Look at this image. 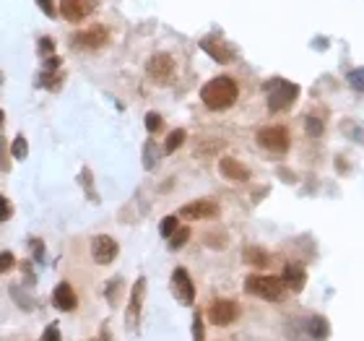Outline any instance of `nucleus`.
Here are the masks:
<instances>
[{
  "label": "nucleus",
  "instance_id": "f257e3e1",
  "mask_svg": "<svg viewBox=\"0 0 364 341\" xmlns=\"http://www.w3.org/2000/svg\"><path fill=\"white\" fill-rule=\"evenodd\" d=\"M239 96V86L229 76H216L201 89V99L208 110H229Z\"/></svg>",
  "mask_w": 364,
  "mask_h": 341
},
{
  "label": "nucleus",
  "instance_id": "f03ea898",
  "mask_svg": "<svg viewBox=\"0 0 364 341\" xmlns=\"http://www.w3.org/2000/svg\"><path fill=\"white\" fill-rule=\"evenodd\" d=\"M245 292L253 295V297H260L266 302H279L284 297V281L279 277H266V274H250L245 279Z\"/></svg>",
  "mask_w": 364,
  "mask_h": 341
},
{
  "label": "nucleus",
  "instance_id": "7ed1b4c3",
  "mask_svg": "<svg viewBox=\"0 0 364 341\" xmlns=\"http://www.w3.org/2000/svg\"><path fill=\"white\" fill-rule=\"evenodd\" d=\"M268 91V110L271 112H284L294 105V99L300 96V86L291 84V81H284V78H271L263 86Z\"/></svg>",
  "mask_w": 364,
  "mask_h": 341
},
{
  "label": "nucleus",
  "instance_id": "20e7f679",
  "mask_svg": "<svg viewBox=\"0 0 364 341\" xmlns=\"http://www.w3.org/2000/svg\"><path fill=\"white\" fill-rule=\"evenodd\" d=\"M146 73L154 84L167 86L174 81V73H177V65H174V58L170 53H154L146 63Z\"/></svg>",
  "mask_w": 364,
  "mask_h": 341
},
{
  "label": "nucleus",
  "instance_id": "39448f33",
  "mask_svg": "<svg viewBox=\"0 0 364 341\" xmlns=\"http://www.w3.org/2000/svg\"><path fill=\"white\" fill-rule=\"evenodd\" d=\"M257 143L263 146L266 151L271 154H286L289 151V130L284 128V125H266V128L257 130Z\"/></svg>",
  "mask_w": 364,
  "mask_h": 341
},
{
  "label": "nucleus",
  "instance_id": "423d86ee",
  "mask_svg": "<svg viewBox=\"0 0 364 341\" xmlns=\"http://www.w3.org/2000/svg\"><path fill=\"white\" fill-rule=\"evenodd\" d=\"M206 315H208V323L211 326H219V329H226V326H232L237 318H239V305H237L235 299H214L211 302V308L206 310Z\"/></svg>",
  "mask_w": 364,
  "mask_h": 341
},
{
  "label": "nucleus",
  "instance_id": "0eeeda50",
  "mask_svg": "<svg viewBox=\"0 0 364 341\" xmlns=\"http://www.w3.org/2000/svg\"><path fill=\"white\" fill-rule=\"evenodd\" d=\"M172 295L180 299L182 305H195V284L188 268H174L172 271Z\"/></svg>",
  "mask_w": 364,
  "mask_h": 341
},
{
  "label": "nucleus",
  "instance_id": "6e6552de",
  "mask_svg": "<svg viewBox=\"0 0 364 341\" xmlns=\"http://www.w3.org/2000/svg\"><path fill=\"white\" fill-rule=\"evenodd\" d=\"M120 253V245L115 237L109 235H97L91 240V258H94V263L99 266H109Z\"/></svg>",
  "mask_w": 364,
  "mask_h": 341
},
{
  "label": "nucleus",
  "instance_id": "1a4fd4ad",
  "mask_svg": "<svg viewBox=\"0 0 364 341\" xmlns=\"http://www.w3.org/2000/svg\"><path fill=\"white\" fill-rule=\"evenodd\" d=\"M107 42H109V29L102 26V24L86 29V32H78L73 37V47H78V50H99Z\"/></svg>",
  "mask_w": 364,
  "mask_h": 341
},
{
  "label": "nucleus",
  "instance_id": "9d476101",
  "mask_svg": "<svg viewBox=\"0 0 364 341\" xmlns=\"http://www.w3.org/2000/svg\"><path fill=\"white\" fill-rule=\"evenodd\" d=\"M143 299H146V279H136V284L130 289L128 310H125V323L128 329H136L140 320V310H143Z\"/></svg>",
  "mask_w": 364,
  "mask_h": 341
},
{
  "label": "nucleus",
  "instance_id": "9b49d317",
  "mask_svg": "<svg viewBox=\"0 0 364 341\" xmlns=\"http://www.w3.org/2000/svg\"><path fill=\"white\" fill-rule=\"evenodd\" d=\"M177 216H182V219H195V222L216 219V216H219V203L208 201V198H201V201H193V203H185Z\"/></svg>",
  "mask_w": 364,
  "mask_h": 341
},
{
  "label": "nucleus",
  "instance_id": "f8f14e48",
  "mask_svg": "<svg viewBox=\"0 0 364 341\" xmlns=\"http://www.w3.org/2000/svg\"><path fill=\"white\" fill-rule=\"evenodd\" d=\"M201 50L203 53H208V58H214L216 63H221V65H226V63H232L235 60V53H232V47L221 40V37H203L201 40Z\"/></svg>",
  "mask_w": 364,
  "mask_h": 341
},
{
  "label": "nucleus",
  "instance_id": "ddd939ff",
  "mask_svg": "<svg viewBox=\"0 0 364 341\" xmlns=\"http://www.w3.org/2000/svg\"><path fill=\"white\" fill-rule=\"evenodd\" d=\"M94 11V0H60V13L65 21L78 24Z\"/></svg>",
  "mask_w": 364,
  "mask_h": 341
},
{
  "label": "nucleus",
  "instance_id": "4468645a",
  "mask_svg": "<svg viewBox=\"0 0 364 341\" xmlns=\"http://www.w3.org/2000/svg\"><path fill=\"white\" fill-rule=\"evenodd\" d=\"M53 305L55 310H60V313H73V310L78 308V297H75L73 287H71L68 281H60V284L53 289Z\"/></svg>",
  "mask_w": 364,
  "mask_h": 341
},
{
  "label": "nucleus",
  "instance_id": "2eb2a0df",
  "mask_svg": "<svg viewBox=\"0 0 364 341\" xmlns=\"http://www.w3.org/2000/svg\"><path fill=\"white\" fill-rule=\"evenodd\" d=\"M219 172H221V177H226V180H232V182L250 180V170H247L239 159H235V157H221V161H219Z\"/></svg>",
  "mask_w": 364,
  "mask_h": 341
},
{
  "label": "nucleus",
  "instance_id": "dca6fc26",
  "mask_svg": "<svg viewBox=\"0 0 364 341\" xmlns=\"http://www.w3.org/2000/svg\"><path fill=\"white\" fill-rule=\"evenodd\" d=\"M281 281H284V287L291 289V292H302L304 284H307V271H304V266H300V263H286V266H284V274H281Z\"/></svg>",
  "mask_w": 364,
  "mask_h": 341
},
{
  "label": "nucleus",
  "instance_id": "f3484780",
  "mask_svg": "<svg viewBox=\"0 0 364 341\" xmlns=\"http://www.w3.org/2000/svg\"><path fill=\"white\" fill-rule=\"evenodd\" d=\"M242 261L253 268L271 266V256H268V250H263V247H257V245H247L245 250H242Z\"/></svg>",
  "mask_w": 364,
  "mask_h": 341
},
{
  "label": "nucleus",
  "instance_id": "a211bd4d",
  "mask_svg": "<svg viewBox=\"0 0 364 341\" xmlns=\"http://www.w3.org/2000/svg\"><path fill=\"white\" fill-rule=\"evenodd\" d=\"M8 292H11V299H13V302H16V305H19L21 310H26V313H32V310H37V305H34V297H32V295H26V289H21L19 284H13V287L8 289Z\"/></svg>",
  "mask_w": 364,
  "mask_h": 341
},
{
  "label": "nucleus",
  "instance_id": "6ab92c4d",
  "mask_svg": "<svg viewBox=\"0 0 364 341\" xmlns=\"http://www.w3.org/2000/svg\"><path fill=\"white\" fill-rule=\"evenodd\" d=\"M63 71H42V76H39V84L44 86V89H60V84H63Z\"/></svg>",
  "mask_w": 364,
  "mask_h": 341
},
{
  "label": "nucleus",
  "instance_id": "aec40b11",
  "mask_svg": "<svg viewBox=\"0 0 364 341\" xmlns=\"http://www.w3.org/2000/svg\"><path fill=\"white\" fill-rule=\"evenodd\" d=\"M26 157H29V141L24 139V136H16L11 143V159L24 161Z\"/></svg>",
  "mask_w": 364,
  "mask_h": 341
},
{
  "label": "nucleus",
  "instance_id": "412c9836",
  "mask_svg": "<svg viewBox=\"0 0 364 341\" xmlns=\"http://www.w3.org/2000/svg\"><path fill=\"white\" fill-rule=\"evenodd\" d=\"M185 136H188V133H185V130L182 128H177V130H172L170 136H167V143H164V151H167V154H174V151L180 149L182 143H185Z\"/></svg>",
  "mask_w": 364,
  "mask_h": 341
},
{
  "label": "nucleus",
  "instance_id": "4be33fe9",
  "mask_svg": "<svg viewBox=\"0 0 364 341\" xmlns=\"http://www.w3.org/2000/svg\"><path fill=\"white\" fill-rule=\"evenodd\" d=\"M177 229H180V216H164V219H161V224H159V235L161 237H167V240H170Z\"/></svg>",
  "mask_w": 364,
  "mask_h": 341
},
{
  "label": "nucleus",
  "instance_id": "5701e85b",
  "mask_svg": "<svg viewBox=\"0 0 364 341\" xmlns=\"http://www.w3.org/2000/svg\"><path fill=\"white\" fill-rule=\"evenodd\" d=\"M188 240H190V227H180V229L170 237V250H180V247H185L188 245Z\"/></svg>",
  "mask_w": 364,
  "mask_h": 341
},
{
  "label": "nucleus",
  "instance_id": "b1692460",
  "mask_svg": "<svg viewBox=\"0 0 364 341\" xmlns=\"http://www.w3.org/2000/svg\"><path fill=\"white\" fill-rule=\"evenodd\" d=\"M307 329H310L312 339H325V336L331 333V329H328V320L325 318H312Z\"/></svg>",
  "mask_w": 364,
  "mask_h": 341
},
{
  "label": "nucleus",
  "instance_id": "393cba45",
  "mask_svg": "<svg viewBox=\"0 0 364 341\" xmlns=\"http://www.w3.org/2000/svg\"><path fill=\"white\" fill-rule=\"evenodd\" d=\"M156 161H159V157H156V143H154V141H146V149H143V167H146V170H154Z\"/></svg>",
  "mask_w": 364,
  "mask_h": 341
},
{
  "label": "nucleus",
  "instance_id": "a878e982",
  "mask_svg": "<svg viewBox=\"0 0 364 341\" xmlns=\"http://www.w3.org/2000/svg\"><path fill=\"white\" fill-rule=\"evenodd\" d=\"M193 341H206V323L201 310H195L193 315Z\"/></svg>",
  "mask_w": 364,
  "mask_h": 341
},
{
  "label": "nucleus",
  "instance_id": "bb28decb",
  "mask_svg": "<svg viewBox=\"0 0 364 341\" xmlns=\"http://www.w3.org/2000/svg\"><path fill=\"white\" fill-rule=\"evenodd\" d=\"M8 170H11V149H8L6 139L0 136V172H8Z\"/></svg>",
  "mask_w": 364,
  "mask_h": 341
},
{
  "label": "nucleus",
  "instance_id": "cd10ccee",
  "mask_svg": "<svg viewBox=\"0 0 364 341\" xmlns=\"http://www.w3.org/2000/svg\"><path fill=\"white\" fill-rule=\"evenodd\" d=\"M120 284H122V279L115 277V279H109V284H107V302L109 305H118V295H120Z\"/></svg>",
  "mask_w": 364,
  "mask_h": 341
},
{
  "label": "nucleus",
  "instance_id": "c85d7f7f",
  "mask_svg": "<svg viewBox=\"0 0 364 341\" xmlns=\"http://www.w3.org/2000/svg\"><path fill=\"white\" fill-rule=\"evenodd\" d=\"M304 128H307V136H312V139H320L322 136V123L318 118H307L304 120Z\"/></svg>",
  "mask_w": 364,
  "mask_h": 341
},
{
  "label": "nucleus",
  "instance_id": "c756f323",
  "mask_svg": "<svg viewBox=\"0 0 364 341\" xmlns=\"http://www.w3.org/2000/svg\"><path fill=\"white\" fill-rule=\"evenodd\" d=\"M29 245H32L34 263H42V261H44V243L39 240V237H32V240H29Z\"/></svg>",
  "mask_w": 364,
  "mask_h": 341
},
{
  "label": "nucleus",
  "instance_id": "7c9ffc66",
  "mask_svg": "<svg viewBox=\"0 0 364 341\" xmlns=\"http://www.w3.org/2000/svg\"><path fill=\"white\" fill-rule=\"evenodd\" d=\"M13 266H16V256H13L11 250H3L0 253V274H8Z\"/></svg>",
  "mask_w": 364,
  "mask_h": 341
},
{
  "label": "nucleus",
  "instance_id": "2f4dec72",
  "mask_svg": "<svg viewBox=\"0 0 364 341\" xmlns=\"http://www.w3.org/2000/svg\"><path fill=\"white\" fill-rule=\"evenodd\" d=\"M161 125H164V120H161L159 112H149V115H146V130H149V133H159Z\"/></svg>",
  "mask_w": 364,
  "mask_h": 341
},
{
  "label": "nucleus",
  "instance_id": "473e14b6",
  "mask_svg": "<svg viewBox=\"0 0 364 341\" xmlns=\"http://www.w3.org/2000/svg\"><path fill=\"white\" fill-rule=\"evenodd\" d=\"M349 84L364 94V68H354L352 73H349Z\"/></svg>",
  "mask_w": 364,
  "mask_h": 341
},
{
  "label": "nucleus",
  "instance_id": "72a5a7b5",
  "mask_svg": "<svg viewBox=\"0 0 364 341\" xmlns=\"http://www.w3.org/2000/svg\"><path fill=\"white\" fill-rule=\"evenodd\" d=\"M13 216V206L6 195H0V222H8Z\"/></svg>",
  "mask_w": 364,
  "mask_h": 341
},
{
  "label": "nucleus",
  "instance_id": "f704fd0d",
  "mask_svg": "<svg viewBox=\"0 0 364 341\" xmlns=\"http://www.w3.org/2000/svg\"><path fill=\"white\" fill-rule=\"evenodd\" d=\"M81 185H84L86 191H89V195H91V201H99L97 193H94V182H91V172H89V170L81 172Z\"/></svg>",
  "mask_w": 364,
  "mask_h": 341
},
{
  "label": "nucleus",
  "instance_id": "c9c22d12",
  "mask_svg": "<svg viewBox=\"0 0 364 341\" xmlns=\"http://www.w3.org/2000/svg\"><path fill=\"white\" fill-rule=\"evenodd\" d=\"M37 6L42 8L47 19H57V11H55V3H53V0H37Z\"/></svg>",
  "mask_w": 364,
  "mask_h": 341
},
{
  "label": "nucleus",
  "instance_id": "e433bc0d",
  "mask_svg": "<svg viewBox=\"0 0 364 341\" xmlns=\"http://www.w3.org/2000/svg\"><path fill=\"white\" fill-rule=\"evenodd\" d=\"M39 341H60V329H57L55 323H50V326L44 329L42 339H39Z\"/></svg>",
  "mask_w": 364,
  "mask_h": 341
},
{
  "label": "nucleus",
  "instance_id": "4c0bfd02",
  "mask_svg": "<svg viewBox=\"0 0 364 341\" xmlns=\"http://www.w3.org/2000/svg\"><path fill=\"white\" fill-rule=\"evenodd\" d=\"M53 53H55V42H53V40H47V37H44V40H39V55H42V58H53Z\"/></svg>",
  "mask_w": 364,
  "mask_h": 341
},
{
  "label": "nucleus",
  "instance_id": "58836bf2",
  "mask_svg": "<svg viewBox=\"0 0 364 341\" xmlns=\"http://www.w3.org/2000/svg\"><path fill=\"white\" fill-rule=\"evenodd\" d=\"M89 341H109V331H107V329H102V333H99L97 339H89Z\"/></svg>",
  "mask_w": 364,
  "mask_h": 341
},
{
  "label": "nucleus",
  "instance_id": "ea45409f",
  "mask_svg": "<svg viewBox=\"0 0 364 341\" xmlns=\"http://www.w3.org/2000/svg\"><path fill=\"white\" fill-rule=\"evenodd\" d=\"M3 120H6V112H3V110H0V125H3Z\"/></svg>",
  "mask_w": 364,
  "mask_h": 341
}]
</instances>
